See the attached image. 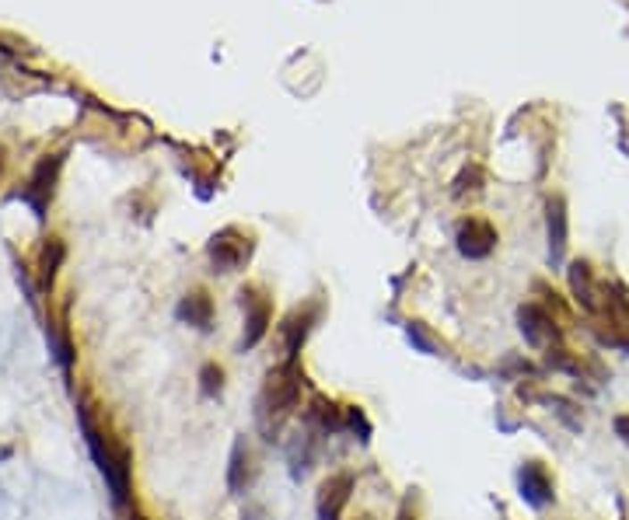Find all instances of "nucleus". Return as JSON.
I'll list each match as a JSON object with an SVG mask.
<instances>
[{
	"label": "nucleus",
	"mask_w": 629,
	"mask_h": 520,
	"mask_svg": "<svg viewBox=\"0 0 629 520\" xmlns=\"http://www.w3.org/2000/svg\"><path fill=\"white\" fill-rule=\"evenodd\" d=\"M304 423H308L311 433H322V437L339 433L343 430V405L333 401L329 395H311L304 401Z\"/></svg>",
	"instance_id": "nucleus-14"
},
{
	"label": "nucleus",
	"mask_w": 629,
	"mask_h": 520,
	"mask_svg": "<svg viewBox=\"0 0 629 520\" xmlns=\"http://www.w3.org/2000/svg\"><path fill=\"white\" fill-rule=\"evenodd\" d=\"M517 492H521V499L532 510L552 507L556 503V475H552V468L545 461H539V458L521 461V468H517Z\"/></svg>",
	"instance_id": "nucleus-7"
},
{
	"label": "nucleus",
	"mask_w": 629,
	"mask_h": 520,
	"mask_svg": "<svg viewBox=\"0 0 629 520\" xmlns=\"http://www.w3.org/2000/svg\"><path fill=\"white\" fill-rule=\"evenodd\" d=\"M455 244L465 259L479 262V259H490L497 252V227L486 220V217H465L455 231Z\"/></svg>",
	"instance_id": "nucleus-9"
},
{
	"label": "nucleus",
	"mask_w": 629,
	"mask_h": 520,
	"mask_svg": "<svg viewBox=\"0 0 629 520\" xmlns=\"http://www.w3.org/2000/svg\"><path fill=\"white\" fill-rule=\"evenodd\" d=\"M322 321V301H304L294 304L284 315V321L277 325V343H280V360H301V350L308 343V335L315 332V325Z\"/></svg>",
	"instance_id": "nucleus-4"
},
{
	"label": "nucleus",
	"mask_w": 629,
	"mask_h": 520,
	"mask_svg": "<svg viewBox=\"0 0 629 520\" xmlns=\"http://www.w3.org/2000/svg\"><path fill=\"white\" fill-rule=\"evenodd\" d=\"M60 262H63V241L49 238L42 244V255H39V283L46 293L53 290V280H56V273H60Z\"/></svg>",
	"instance_id": "nucleus-15"
},
{
	"label": "nucleus",
	"mask_w": 629,
	"mask_h": 520,
	"mask_svg": "<svg viewBox=\"0 0 629 520\" xmlns=\"http://www.w3.org/2000/svg\"><path fill=\"white\" fill-rule=\"evenodd\" d=\"M612 430H616V437L629 447V412H619V416L612 419Z\"/></svg>",
	"instance_id": "nucleus-21"
},
{
	"label": "nucleus",
	"mask_w": 629,
	"mask_h": 520,
	"mask_svg": "<svg viewBox=\"0 0 629 520\" xmlns=\"http://www.w3.org/2000/svg\"><path fill=\"white\" fill-rule=\"evenodd\" d=\"M0 171H4V151H0Z\"/></svg>",
	"instance_id": "nucleus-23"
},
{
	"label": "nucleus",
	"mask_w": 629,
	"mask_h": 520,
	"mask_svg": "<svg viewBox=\"0 0 629 520\" xmlns=\"http://www.w3.org/2000/svg\"><path fill=\"white\" fill-rule=\"evenodd\" d=\"M353 489H357V475L353 472H329L326 479L319 482V492H315V517L319 520H343L350 499H353Z\"/></svg>",
	"instance_id": "nucleus-8"
},
{
	"label": "nucleus",
	"mask_w": 629,
	"mask_h": 520,
	"mask_svg": "<svg viewBox=\"0 0 629 520\" xmlns=\"http://www.w3.org/2000/svg\"><path fill=\"white\" fill-rule=\"evenodd\" d=\"M129 520H147V517H144V514H133V517H129Z\"/></svg>",
	"instance_id": "nucleus-22"
},
{
	"label": "nucleus",
	"mask_w": 629,
	"mask_h": 520,
	"mask_svg": "<svg viewBox=\"0 0 629 520\" xmlns=\"http://www.w3.org/2000/svg\"><path fill=\"white\" fill-rule=\"evenodd\" d=\"M343 430L357 433L360 443H371V437H375V426H371V419L360 405H343Z\"/></svg>",
	"instance_id": "nucleus-18"
},
{
	"label": "nucleus",
	"mask_w": 629,
	"mask_h": 520,
	"mask_svg": "<svg viewBox=\"0 0 629 520\" xmlns=\"http://www.w3.org/2000/svg\"><path fill=\"white\" fill-rule=\"evenodd\" d=\"M238 304L245 311V325H242V350L252 353L259 350L269 332H273V293L262 283H245L238 290Z\"/></svg>",
	"instance_id": "nucleus-3"
},
{
	"label": "nucleus",
	"mask_w": 629,
	"mask_h": 520,
	"mask_svg": "<svg viewBox=\"0 0 629 520\" xmlns=\"http://www.w3.org/2000/svg\"><path fill=\"white\" fill-rule=\"evenodd\" d=\"M304 392V367L301 360H280L277 367L266 370L262 388L255 395V430L262 433V441H277L284 433V426L294 419Z\"/></svg>",
	"instance_id": "nucleus-1"
},
{
	"label": "nucleus",
	"mask_w": 629,
	"mask_h": 520,
	"mask_svg": "<svg viewBox=\"0 0 629 520\" xmlns=\"http://www.w3.org/2000/svg\"><path fill=\"white\" fill-rule=\"evenodd\" d=\"M259 479V465H255V450L245 437H238L231 447V461H228V489L231 496H249L252 485Z\"/></svg>",
	"instance_id": "nucleus-13"
},
{
	"label": "nucleus",
	"mask_w": 629,
	"mask_h": 520,
	"mask_svg": "<svg viewBox=\"0 0 629 520\" xmlns=\"http://www.w3.org/2000/svg\"><path fill=\"white\" fill-rule=\"evenodd\" d=\"M567 280H570L574 304H581V311H584V315L598 318V315H601V286H605V283L594 280V269H591V262H584V259L570 262V269H567Z\"/></svg>",
	"instance_id": "nucleus-10"
},
{
	"label": "nucleus",
	"mask_w": 629,
	"mask_h": 520,
	"mask_svg": "<svg viewBox=\"0 0 629 520\" xmlns=\"http://www.w3.org/2000/svg\"><path fill=\"white\" fill-rule=\"evenodd\" d=\"M545 238H549V262L563 266L567 244H570V217H567L563 196H549V202H545Z\"/></svg>",
	"instance_id": "nucleus-11"
},
{
	"label": "nucleus",
	"mask_w": 629,
	"mask_h": 520,
	"mask_svg": "<svg viewBox=\"0 0 629 520\" xmlns=\"http://www.w3.org/2000/svg\"><path fill=\"white\" fill-rule=\"evenodd\" d=\"M406 335H410V343L417 346L419 353H426V357H441V350H444V343H441L423 321H410V325H406Z\"/></svg>",
	"instance_id": "nucleus-19"
},
{
	"label": "nucleus",
	"mask_w": 629,
	"mask_h": 520,
	"mask_svg": "<svg viewBox=\"0 0 629 520\" xmlns=\"http://www.w3.org/2000/svg\"><path fill=\"white\" fill-rule=\"evenodd\" d=\"M175 315H178L182 325H189V328H196V332H210V328H213V318H217L213 293H210L207 286L186 290L182 301H178V308H175Z\"/></svg>",
	"instance_id": "nucleus-12"
},
{
	"label": "nucleus",
	"mask_w": 629,
	"mask_h": 520,
	"mask_svg": "<svg viewBox=\"0 0 629 520\" xmlns=\"http://www.w3.org/2000/svg\"><path fill=\"white\" fill-rule=\"evenodd\" d=\"M517 328H521L525 343L539 353L552 350V346H563V325L556 315H549L539 301H525L517 308Z\"/></svg>",
	"instance_id": "nucleus-6"
},
{
	"label": "nucleus",
	"mask_w": 629,
	"mask_h": 520,
	"mask_svg": "<svg viewBox=\"0 0 629 520\" xmlns=\"http://www.w3.org/2000/svg\"><path fill=\"white\" fill-rule=\"evenodd\" d=\"M200 395L203 399H220L224 395V388H228V370H224V363L217 360H207L200 367Z\"/></svg>",
	"instance_id": "nucleus-17"
},
{
	"label": "nucleus",
	"mask_w": 629,
	"mask_h": 520,
	"mask_svg": "<svg viewBox=\"0 0 629 520\" xmlns=\"http://www.w3.org/2000/svg\"><path fill=\"white\" fill-rule=\"evenodd\" d=\"M252 252H255V238L242 227H224L217 231L207 244V259L213 266V273L228 277V273H242L252 262Z\"/></svg>",
	"instance_id": "nucleus-5"
},
{
	"label": "nucleus",
	"mask_w": 629,
	"mask_h": 520,
	"mask_svg": "<svg viewBox=\"0 0 629 520\" xmlns=\"http://www.w3.org/2000/svg\"><path fill=\"white\" fill-rule=\"evenodd\" d=\"M81 430L91 454H95V461H98V468H102V475H105L109 489H112V499L120 507H126L129 492H133V450L105 423H98L87 405L81 409Z\"/></svg>",
	"instance_id": "nucleus-2"
},
{
	"label": "nucleus",
	"mask_w": 629,
	"mask_h": 520,
	"mask_svg": "<svg viewBox=\"0 0 629 520\" xmlns=\"http://www.w3.org/2000/svg\"><path fill=\"white\" fill-rule=\"evenodd\" d=\"M56 168H60V161H42L39 171H36V178H32V186H29V200L36 202V210H46V202H49V196H53V178H56Z\"/></svg>",
	"instance_id": "nucleus-16"
},
{
	"label": "nucleus",
	"mask_w": 629,
	"mask_h": 520,
	"mask_svg": "<svg viewBox=\"0 0 629 520\" xmlns=\"http://www.w3.org/2000/svg\"><path fill=\"white\" fill-rule=\"evenodd\" d=\"M395 520H419L417 496H406V499L399 503V514H395Z\"/></svg>",
	"instance_id": "nucleus-20"
}]
</instances>
